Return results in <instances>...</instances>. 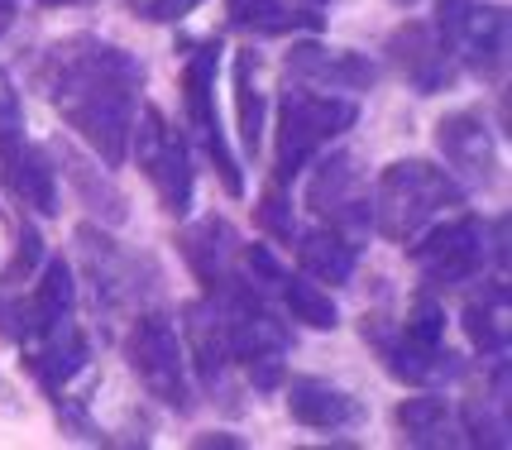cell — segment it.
I'll return each instance as SVG.
<instances>
[{
	"label": "cell",
	"instance_id": "1",
	"mask_svg": "<svg viewBox=\"0 0 512 450\" xmlns=\"http://www.w3.org/2000/svg\"><path fill=\"white\" fill-rule=\"evenodd\" d=\"M39 87L106 168H120L130 158V120L144 91V63L134 53L91 34H72L44 53Z\"/></svg>",
	"mask_w": 512,
	"mask_h": 450
},
{
	"label": "cell",
	"instance_id": "2",
	"mask_svg": "<svg viewBox=\"0 0 512 450\" xmlns=\"http://www.w3.org/2000/svg\"><path fill=\"white\" fill-rule=\"evenodd\" d=\"M369 206H374V230L383 240L412 245L431 221L465 206V187L460 178H450V168L431 163V158H398L379 173Z\"/></svg>",
	"mask_w": 512,
	"mask_h": 450
},
{
	"label": "cell",
	"instance_id": "3",
	"mask_svg": "<svg viewBox=\"0 0 512 450\" xmlns=\"http://www.w3.org/2000/svg\"><path fill=\"white\" fill-rule=\"evenodd\" d=\"M355 120H359V106L350 96L312 91L302 82L292 91H283V101H278V163H273V182L292 187L331 139L355 130Z\"/></svg>",
	"mask_w": 512,
	"mask_h": 450
},
{
	"label": "cell",
	"instance_id": "4",
	"mask_svg": "<svg viewBox=\"0 0 512 450\" xmlns=\"http://www.w3.org/2000/svg\"><path fill=\"white\" fill-rule=\"evenodd\" d=\"M125 360H130L134 379L144 383V393L163 403L168 412L187 417L197 407V388H192V369H187V350H182L178 326L158 312H139L125 336Z\"/></svg>",
	"mask_w": 512,
	"mask_h": 450
},
{
	"label": "cell",
	"instance_id": "5",
	"mask_svg": "<svg viewBox=\"0 0 512 450\" xmlns=\"http://www.w3.org/2000/svg\"><path fill=\"white\" fill-rule=\"evenodd\" d=\"M216 72H221V39H201L187 48V63H182V115H187V130L197 139V149L211 158L216 178L230 197H245V178H240V163L225 144L221 130V111H216Z\"/></svg>",
	"mask_w": 512,
	"mask_h": 450
},
{
	"label": "cell",
	"instance_id": "6",
	"mask_svg": "<svg viewBox=\"0 0 512 450\" xmlns=\"http://www.w3.org/2000/svg\"><path fill=\"white\" fill-rule=\"evenodd\" d=\"M130 144H134V163L158 192L163 211L168 216H187L192 211V192H197L187 139L168 125V115L158 106H139V115L130 120Z\"/></svg>",
	"mask_w": 512,
	"mask_h": 450
},
{
	"label": "cell",
	"instance_id": "7",
	"mask_svg": "<svg viewBox=\"0 0 512 450\" xmlns=\"http://www.w3.org/2000/svg\"><path fill=\"white\" fill-rule=\"evenodd\" d=\"M436 34L450 44L455 63L479 82L508 72V10L479 0H436Z\"/></svg>",
	"mask_w": 512,
	"mask_h": 450
},
{
	"label": "cell",
	"instance_id": "8",
	"mask_svg": "<svg viewBox=\"0 0 512 450\" xmlns=\"http://www.w3.org/2000/svg\"><path fill=\"white\" fill-rule=\"evenodd\" d=\"M412 264L431 288H465L489 264V225L479 216L431 221L412 245Z\"/></svg>",
	"mask_w": 512,
	"mask_h": 450
},
{
	"label": "cell",
	"instance_id": "9",
	"mask_svg": "<svg viewBox=\"0 0 512 450\" xmlns=\"http://www.w3.org/2000/svg\"><path fill=\"white\" fill-rule=\"evenodd\" d=\"M307 206L321 221L331 225L335 235H345L350 245H364L374 235V206L369 192L359 187V163L355 154H316L312 158V182H307Z\"/></svg>",
	"mask_w": 512,
	"mask_h": 450
},
{
	"label": "cell",
	"instance_id": "10",
	"mask_svg": "<svg viewBox=\"0 0 512 450\" xmlns=\"http://www.w3.org/2000/svg\"><path fill=\"white\" fill-rule=\"evenodd\" d=\"M77 249H82V259H87V278H91L96 302H101V312L139 307L144 293L158 283V273H144V278H139V269L149 264L144 254L120 249V240H111V235L96 230V225H82V230H77Z\"/></svg>",
	"mask_w": 512,
	"mask_h": 450
},
{
	"label": "cell",
	"instance_id": "11",
	"mask_svg": "<svg viewBox=\"0 0 512 450\" xmlns=\"http://www.w3.org/2000/svg\"><path fill=\"white\" fill-rule=\"evenodd\" d=\"M0 192L34 216H58V168L34 139L0 135Z\"/></svg>",
	"mask_w": 512,
	"mask_h": 450
},
{
	"label": "cell",
	"instance_id": "12",
	"mask_svg": "<svg viewBox=\"0 0 512 450\" xmlns=\"http://www.w3.org/2000/svg\"><path fill=\"white\" fill-rule=\"evenodd\" d=\"M364 340L374 345L383 369L398 383H412V388H431V383H446L460 374V364H455L446 345H417L398 321H383V316L364 321Z\"/></svg>",
	"mask_w": 512,
	"mask_h": 450
},
{
	"label": "cell",
	"instance_id": "13",
	"mask_svg": "<svg viewBox=\"0 0 512 450\" xmlns=\"http://www.w3.org/2000/svg\"><path fill=\"white\" fill-rule=\"evenodd\" d=\"M288 72L292 82H302L312 91H335V96H355V91H369L379 82L374 58H364L355 48L316 44V39H302V44L288 48Z\"/></svg>",
	"mask_w": 512,
	"mask_h": 450
},
{
	"label": "cell",
	"instance_id": "14",
	"mask_svg": "<svg viewBox=\"0 0 512 450\" xmlns=\"http://www.w3.org/2000/svg\"><path fill=\"white\" fill-rule=\"evenodd\" d=\"M240 235L221 221V216H206L182 235V259L187 269L197 273V283L206 288V297H225L235 288H245V264H240Z\"/></svg>",
	"mask_w": 512,
	"mask_h": 450
},
{
	"label": "cell",
	"instance_id": "15",
	"mask_svg": "<svg viewBox=\"0 0 512 450\" xmlns=\"http://www.w3.org/2000/svg\"><path fill=\"white\" fill-rule=\"evenodd\" d=\"M388 58L398 63V72L412 82V91H422V96L450 91L455 77H460V63H455L450 44L436 34V24H422V20H407L402 29L388 34Z\"/></svg>",
	"mask_w": 512,
	"mask_h": 450
},
{
	"label": "cell",
	"instance_id": "16",
	"mask_svg": "<svg viewBox=\"0 0 512 450\" xmlns=\"http://www.w3.org/2000/svg\"><path fill=\"white\" fill-rule=\"evenodd\" d=\"M436 149L446 158L450 178H465L474 187H489L498 173V139L474 111H450L436 120Z\"/></svg>",
	"mask_w": 512,
	"mask_h": 450
},
{
	"label": "cell",
	"instance_id": "17",
	"mask_svg": "<svg viewBox=\"0 0 512 450\" xmlns=\"http://www.w3.org/2000/svg\"><path fill=\"white\" fill-rule=\"evenodd\" d=\"M53 168L63 173L67 182H72V192L82 197V206H87L91 216L101 225H125L130 221V206H125V192L115 187V178L101 168V163H91L72 139H53Z\"/></svg>",
	"mask_w": 512,
	"mask_h": 450
},
{
	"label": "cell",
	"instance_id": "18",
	"mask_svg": "<svg viewBox=\"0 0 512 450\" xmlns=\"http://www.w3.org/2000/svg\"><path fill=\"white\" fill-rule=\"evenodd\" d=\"M182 321H187V326H182V340H187V355H192L187 369H197V379L206 383L211 393H225V388H230L235 355H230V345H225V326H221L216 302H211V297H206V302H192Z\"/></svg>",
	"mask_w": 512,
	"mask_h": 450
},
{
	"label": "cell",
	"instance_id": "19",
	"mask_svg": "<svg viewBox=\"0 0 512 450\" xmlns=\"http://www.w3.org/2000/svg\"><path fill=\"white\" fill-rule=\"evenodd\" d=\"M24 355H29L34 379L44 383V393L53 398V393H63L67 383L91 364V345H87V331H82L77 321H63V326L44 331L39 340H29Z\"/></svg>",
	"mask_w": 512,
	"mask_h": 450
},
{
	"label": "cell",
	"instance_id": "20",
	"mask_svg": "<svg viewBox=\"0 0 512 450\" xmlns=\"http://www.w3.org/2000/svg\"><path fill=\"white\" fill-rule=\"evenodd\" d=\"M288 412L297 427H312V431H345L355 427L364 417V403L350 398L340 383L326 379H292L288 383Z\"/></svg>",
	"mask_w": 512,
	"mask_h": 450
},
{
	"label": "cell",
	"instance_id": "21",
	"mask_svg": "<svg viewBox=\"0 0 512 450\" xmlns=\"http://www.w3.org/2000/svg\"><path fill=\"white\" fill-rule=\"evenodd\" d=\"M72 312H77V278H72V264H67V259H44L34 293L24 297V340L20 345H29V340H39L44 331L72 321Z\"/></svg>",
	"mask_w": 512,
	"mask_h": 450
},
{
	"label": "cell",
	"instance_id": "22",
	"mask_svg": "<svg viewBox=\"0 0 512 450\" xmlns=\"http://www.w3.org/2000/svg\"><path fill=\"white\" fill-rule=\"evenodd\" d=\"M465 336L479 355L489 360H503L508 355V340H512V302H508V283L493 278L484 283L479 293L465 302Z\"/></svg>",
	"mask_w": 512,
	"mask_h": 450
},
{
	"label": "cell",
	"instance_id": "23",
	"mask_svg": "<svg viewBox=\"0 0 512 450\" xmlns=\"http://www.w3.org/2000/svg\"><path fill=\"white\" fill-rule=\"evenodd\" d=\"M230 24L264 34V39H283V34H316L326 29V10H307L292 0H225Z\"/></svg>",
	"mask_w": 512,
	"mask_h": 450
},
{
	"label": "cell",
	"instance_id": "24",
	"mask_svg": "<svg viewBox=\"0 0 512 450\" xmlns=\"http://www.w3.org/2000/svg\"><path fill=\"white\" fill-rule=\"evenodd\" d=\"M297 240V264L302 273L312 278V283H326V288H345L350 278H355V264H359V249L345 240V235H335L331 225H321V230H307V235H292Z\"/></svg>",
	"mask_w": 512,
	"mask_h": 450
},
{
	"label": "cell",
	"instance_id": "25",
	"mask_svg": "<svg viewBox=\"0 0 512 450\" xmlns=\"http://www.w3.org/2000/svg\"><path fill=\"white\" fill-rule=\"evenodd\" d=\"M259 53H235V115H240V149L249 158L264 144V87H259Z\"/></svg>",
	"mask_w": 512,
	"mask_h": 450
},
{
	"label": "cell",
	"instance_id": "26",
	"mask_svg": "<svg viewBox=\"0 0 512 450\" xmlns=\"http://www.w3.org/2000/svg\"><path fill=\"white\" fill-rule=\"evenodd\" d=\"M273 293L283 297V307H288L292 321H302V326H312V331H335L340 326V312H335V302L326 297L321 283H312L307 273H278V283H273Z\"/></svg>",
	"mask_w": 512,
	"mask_h": 450
},
{
	"label": "cell",
	"instance_id": "27",
	"mask_svg": "<svg viewBox=\"0 0 512 450\" xmlns=\"http://www.w3.org/2000/svg\"><path fill=\"white\" fill-rule=\"evenodd\" d=\"M398 431L407 436V446H450V403L441 393H422V398H407L393 412Z\"/></svg>",
	"mask_w": 512,
	"mask_h": 450
},
{
	"label": "cell",
	"instance_id": "28",
	"mask_svg": "<svg viewBox=\"0 0 512 450\" xmlns=\"http://www.w3.org/2000/svg\"><path fill=\"white\" fill-rule=\"evenodd\" d=\"M398 326L417 340V345H446V312H441V302L431 293L412 297V307H407V316H402Z\"/></svg>",
	"mask_w": 512,
	"mask_h": 450
},
{
	"label": "cell",
	"instance_id": "29",
	"mask_svg": "<svg viewBox=\"0 0 512 450\" xmlns=\"http://www.w3.org/2000/svg\"><path fill=\"white\" fill-rule=\"evenodd\" d=\"M259 225L273 240H292L297 235V216H292V197L283 182H268V192L259 197Z\"/></svg>",
	"mask_w": 512,
	"mask_h": 450
},
{
	"label": "cell",
	"instance_id": "30",
	"mask_svg": "<svg viewBox=\"0 0 512 450\" xmlns=\"http://www.w3.org/2000/svg\"><path fill=\"white\" fill-rule=\"evenodd\" d=\"M44 259V240H39V230L29 221H20V240H15V254H10V264L0 269V288H15V283H24L29 273H34V264Z\"/></svg>",
	"mask_w": 512,
	"mask_h": 450
},
{
	"label": "cell",
	"instance_id": "31",
	"mask_svg": "<svg viewBox=\"0 0 512 450\" xmlns=\"http://www.w3.org/2000/svg\"><path fill=\"white\" fill-rule=\"evenodd\" d=\"M53 412H58V427H63L72 441H87V446H101V441H106V436H101V427H96L87 412H82V403H77V398L53 393Z\"/></svg>",
	"mask_w": 512,
	"mask_h": 450
},
{
	"label": "cell",
	"instance_id": "32",
	"mask_svg": "<svg viewBox=\"0 0 512 450\" xmlns=\"http://www.w3.org/2000/svg\"><path fill=\"white\" fill-rule=\"evenodd\" d=\"M125 5H130L134 20H144V24H178L197 10L201 0H125Z\"/></svg>",
	"mask_w": 512,
	"mask_h": 450
},
{
	"label": "cell",
	"instance_id": "33",
	"mask_svg": "<svg viewBox=\"0 0 512 450\" xmlns=\"http://www.w3.org/2000/svg\"><path fill=\"white\" fill-rule=\"evenodd\" d=\"M24 130V111H20V91L10 82V72L0 68V135H15Z\"/></svg>",
	"mask_w": 512,
	"mask_h": 450
},
{
	"label": "cell",
	"instance_id": "34",
	"mask_svg": "<svg viewBox=\"0 0 512 450\" xmlns=\"http://www.w3.org/2000/svg\"><path fill=\"white\" fill-rule=\"evenodd\" d=\"M197 450H206V446H225V450H245V441H235V436H225V431H206V436H197L192 441Z\"/></svg>",
	"mask_w": 512,
	"mask_h": 450
},
{
	"label": "cell",
	"instance_id": "35",
	"mask_svg": "<svg viewBox=\"0 0 512 450\" xmlns=\"http://www.w3.org/2000/svg\"><path fill=\"white\" fill-rule=\"evenodd\" d=\"M15 15H20V0H0V39L10 34V24H15Z\"/></svg>",
	"mask_w": 512,
	"mask_h": 450
},
{
	"label": "cell",
	"instance_id": "36",
	"mask_svg": "<svg viewBox=\"0 0 512 450\" xmlns=\"http://www.w3.org/2000/svg\"><path fill=\"white\" fill-rule=\"evenodd\" d=\"M0 407H5V412H20V398H15V388H10L5 374H0Z\"/></svg>",
	"mask_w": 512,
	"mask_h": 450
},
{
	"label": "cell",
	"instance_id": "37",
	"mask_svg": "<svg viewBox=\"0 0 512 450\" xmlns=\"http://www.w3.org/2000/svg\"><path fill=\"white\" fill-rule=\"evenodd\" d=\"M292 5H307V10H326V5H335V0H292Z\"/></svg>",
	"mask_w": 512,
	"mask_h": 450
},
{
	"label": "cell",
	"instance_id": "38",
	"mask_svg": "<svg viewBox=\"0 0 512 450\" xmlns=\"http://www.w3.org/2000/svg\"><path fill=\"white\" fill-rule=\"evenodd\" d=\"M39 5H48V10H53V5H91V0H39Z\"/></svg>",
	"mask_w": 512,
	"mask_h": 450
},
{
	"label": "cell",
	"instance_id": "39",
	"mask_svg": "<svg viewBox=\"0 0 512 450\" xmlns=\"http://www.w3.org/2000/svg\"><path fill=\"white\" fill-rule=\"evenodd\" d=\"M398 5H412V0H398Z\"/></svg>",
	"mask_w": 512,
	"mask_h": 450
}]
</instances>
